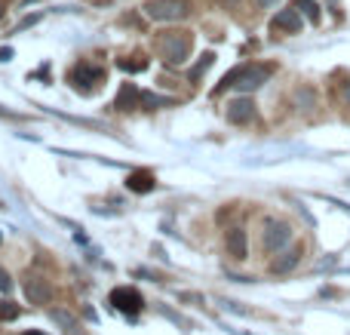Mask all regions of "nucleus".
I'll return each instance as SVG.
<instances>
[{
    "instance_id": "obj_20",
    "label": "nucleus",
    "mask_w": 350,
    "mask_h": 335,
    "mask_svg": "<svg viewBox=\"0 0 350 335\" xmlns=\"http://www.w3.org/2000/svg\"><path fill=\"white\" fill-rule=\"evenodd\" d=\"M255 3H258V6H265V10H267V6H273V3H280V0H255Z\"/></svg>"
},
{
    "instance_id": "obj_16",
    "label": "nucleus",
    "mask_w": 350,
    "mask_h": 335,
    "mask_svg": "<svg viewBox=\"0 0 350 335\" xmlns=\"http://www.w3.org/2000/svg\"><path fill=\"white\" fill-rule=\"evenodd\" d=\"M295 6H298V10H301L304 16H308V18H310V22H314V25L320 22V3H317V0H298Z\"/></svg>"
},
{
    "instance_id": "obj_14",
    "label": "nucleus",
    "mask_w": 350,
    "mask_h": 335,
    "mask_svg": "<svg viewBox=\"0 0 350 335\" xmlns=\"http://www.w3.org/2000/svg\"><path fill=\"white\" fill-rule=\"evenodd\" d=\"M49 317H53L55 323H59L62 330H68V332L77 330V317H74L71 311H65V308H53V311H49Z\"/></svg>"
},
{
    "instance_id": "obj_11",
    "label": "nucleus",
    "mask_w": 350,
    "mask_h": 335,
    "mask_svg": "<svg viewBox=\"0 0 350 335\" xmlns=\"http://www.w3.org/2000/svg\"><path fill=\"white\" fill-rule=\"evenodd\" d=\"M255 117V102L252 98H234L228 105V120L230 123H249Z\"/></svg>"
},
{
    "instance_id": "obj_18",
    "label": "nucleus",
    "mask_w": 350,
    "mask_h": 335,
    "mask_svg": "<svg viewBox=\"0 0 350 335\" xmlns=\"http://www.w3.org/2000/svg\"><path fill=\"white\" fill-rule=\"evenodd\" d=\"M212 62H215V55H212V53H206V55H203V59H200V62H197V68H193V71H191V77H200V74H203V71H206V68H209V65H212Z\"/></svg>"
},
{
    "instance_id": "obj_17",
    "label": "nucleus",
    "mask_w": 350,
    "mask_h": 335,
    "mask_svg": "<svg viewBox=\"0 0 350 335\" xmlns=\"http://www.w3.org/2000/svg\"><path fill=\"white\" fill-rule=\"evenodd\" d=\"M18 317V305L12 302H0V320H16Z\"/></svg>"
},
{
    "instance_id": "obj_25",
    "label": "nucleus",
    "mask_w": 350,
    "mask_h": 335,
    "mask_svg": "<svg viewBox=\"0 0 350 335\" xmlns=\"http://www.w3.org/2000/svg\"><path fill=\"white\" fill-rule=\"evenodd\" d=\"M0 16H3V6H0Z\"/></svg>"
},
{
    "instance_id": "obj_8",
    "label": "nucleus",
    "mask_w": 350,
    "mask_h": 335,
    "mask_svg": "<svg viewBox=\"0 0 350 335\" xmlns=\"http://www.w3.org/2000/svg\"><path fill=\"white\" fill-rule=\"evenodd\" d=\"M25 295H28L31 305H49L53 302V286L43 277H28L25 280Z\"/></svg>"
},
{
    "instance_id": "obj_21",
    "label": "nucleus",
    "mask_w": 350,
    "mask_h": 335,
    "mask_svg": "<svg viewBox=\"0 0 350 335\" xmlns=\"http://www.w3.org/2000/svg\"><path fill=\"white\" fill-rule=\"evenodd\" d=\"M10 55H12L10 49H0V62H6V59H10Z\"/></svg>"
},
{
    "instance_id": "obj_10",
    "label": "nucleus",
    "mask_w": 350,
    "mask_h": 335,
    "mask_svg": "<svg viewBox=\"0 0 350 335\" xmlns=\"http://www.w3.org/2000/svg\"><path fill=\"white\" fill-rule=\"evenodd\" d=\"M142 105H145V92L133 83L123 86L120 96L114 98V108H120V111H133V108H142Z\"/></svg>"
},
{
    "instance_id": "obj_12",
    "label": "nucleus",
    "mask_w": 350,
    "mask_h": 335,
    "mask_svg": "<svg viewBox=\"0 0 350 335\" xmlns=\"http://www.w3.org/2000/svg\"><path fill=\"white\" fill-rule=\"evenodd\" d=\"M228 252L234 258H246V231L243 228H230L228 231Z\"/></svg>"
},
{
    "instance_id": "obj_6",
    "label": "nucleus",
    "mask_w": 350,
    "mask_h": 335,
    "mask_svg": "<svg viewBox=\"0 0 350 335\" xmlns=\"http://www.w3.org/2000/svg\"><path fill=\"white\" fill-rule=\"evenodd\" d=\"M68 80L74 83L77 92H92V90H98V83L105 80V74L98 71V68H92L90 62H80V65H74V71H71Z\"/></svg>"
},
{
    "instance_id": "obj_4",
    "label": "nucleus",
    "mask_w": 350,
    "mask_h": 335,
    "mask_svg": "<svg viewBox=\"0 0 350 335\" xmlns=\"http://www.w3.org/2000/svg\"><path fill=\"white\" fill-rule=\"evenodd\" d=\"M292 240V225L283 219H267L265 222V231H261V246L267 252H280L283 246H289Z\"/></svg>"
},
{
    "instance_id": "obj_22",
    "label": "nucleus",
    "mask_w": 350,
    "mask_h": 335,
    "mask_svg": "<svg viewBox=\"0 0 350 335\" xmlns=\"http://www.w3.org/2000/svg\"><path fill=\"white\" fill-rule=\"evenodd\" d=\"M0 117H12V114H10V111H3V105H0Z\"/></svg>"
},
{
    "instance_id": "obj_7",
    "label": "nucleus",
    "mask_w": 350,
    "mask_h": 335,
    "mask_svg": "<svg viewBox=\"0 0 350 335\" xmlns=\"http://www.w3.org/2000/svg\"><path fill=\"white\" fill-rule=\"evenodd\" d=\"M271 28H273V31H280V34H298V31H301V10H298V6L280 10L277 16H273Z\"/></svg>"
},
{
    "instance_id": "obj_15",
    "label": "nucleus",
    "mask_w": 350,
    "mask_h": 335,
    "mask_svg": "<svg viewBox=\"0 0 350 335\" xmlns=\"http://www.w3.org/2000/svg\"><path fill=\"white\" fill-rule=\"evenodd\" d=\"M117 65H120L123 71H145V68H148V59H145V55H129V59H120Z\"/></svg>"
},
{
    "instance_id": "obj_23",
    "label": "nucleus",
    "mask_w": 350,
    "mask_h": 335,
    "mask_svg": "<svg viewBox=\"0 0 350 335\" xmlns=\"http://www.w3.org/2000/svg\"><path fill=\"white\" fill-rule=\"evenodd\" d=\"M345 98H347V102H350V83L345 86Z\"/></svg>"
},
{
    "instance_id": "obj_1",
    "label": "nucleus",
    "mask_w": 350,
    "mask_h": 335,
    "mask_svg": "<svg viewBox=\"0 0 350 335\" xmlns=\"http://www.w3.org/2000/svg\"><path fill=\"white\" fill-rule=\"evenodd\" d=\"M271 71H273V68H267V65H240V68H234V71H230L228 77L215 86V92H224V90H230V86H234V90H240V92H252V90H258V86L267 83Z\"/></svg>"
},
{
    "instance_id": "obj_3",
    "label": "nucleus",
    "mask_w": 350,
    "mask_h": 335,
    "mask_svg": "<svg viewBox=\"0 0 350 335\" xmlns=\"http://www.w3.org/2000/svg\"><path fill=\"white\" fill-rule=\"evenodd\" d=\"M187 12H191L187 0H151V3H145V16L151 22H178Z\"/></svg>"
},
{
    "instance_id": "obj_19",
    "label": "nucleus",
    "mask_w": 350,
    "mask_h": 335,
    "mask_svg": "<svg viewBox=\"0 0 350 335\" xmlns=\"http://www.w3.org/2000/svg\"><path fill=\"white\" fill-rule=\"evenodd\" d=\"M0 293H12V277L0 268Z\"/></svg>"
},
{
    "instance_id": "obj_9",
    "label": "nucleus",
    "mask_w": 350,
    "mask_h": 335,
    "mask_svg": "<svg viewBox=\"0 0 350 335\" xmlns=\"http://www.w3.org/2000/svg\"><path fill=\"white\" fill-rule=\"evenodd\" d=\"M126 188L133 191V194H151V191L157 188V176H154L151 170H135V172H129Z\"/></svg>"
},
{
    "instance_id": "obj_5",
    "label": "nucleus",
    "mask_w": 350,
    "mask_h": 335,
    "mask_svg": "<svg viewBox=\"0 0 350 335\" xmlns=\"http://www.w3.org/2000/svg\"><path fill=\"white\" fill-rule=\"evenodd\" d=\"M111 308L126 314V317H135V314L145 308V299H142V293L133 286H117L114 293H111Z\"/></svg>"
},
{
    "instance_id": "obj_13",
    "label": "nucleus",
    "mask_w": 350,
    "mask_h": 335,
    "mask_svg": "<svg viewBox=\"0 0 350 335\" xmlns=\"http://www.w3.org/2000/svg\"><path fill=\"white\" fill-rule=\"evenodd\" d=\"M301 262V250H289V252H283V256L273 262V274H289L295 265Z\"/></svg>"
},
{
    "instance_id": "obj_24",
    "label": "nucleus",
    "mask_w": 350,
    "mask_h": 335,
    "mask_svg": "<svg viewBox=\"0 0 350 335\" xmlns=\"http://www.w3.org/2000/svg\"><path fill=\"white\" fill-rule=\"evenodd\" d=\"M224 3H230V6H234V3H237V0H224Z\"/></svg>"
},
{
    "instance_id": "obj_2",
    "label": "nucleus",
    "mask_w": 350,
    "mask_h": 335,
    "mask_svg": "<svg viewBox=\"0 0 350 335\" xmlns=\"http://www.w3.org/2000/svg\"><path fill=\"white\" fill-rule=\"evenodd\" d=\"M160 53L170 65H185L187 55H191V46H193V37L191 31H166L160 34Z\"/></svg>"
}]
</instances>
